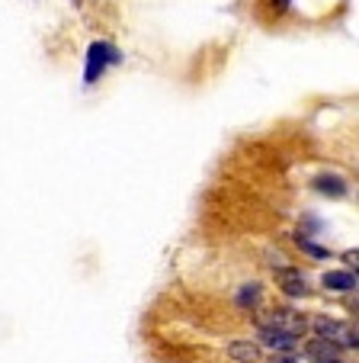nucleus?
<instances>
[{
	"mask_svg": "<svg viewBox=\"0 0 359 363\" xmlns=\"http://www.w3.org/2000/svg\"><path fill=\"white\" fill-rule=\"evenodd\" d=\"M312 328L321 341L334 344V347H356V331H353L350 325L337 322V318L318 315V318H312Z\"/></svg>",
	"mask_w": 359,
	"mask_h": 363,
	"instance_id": "1",
	"label": "nucleus"
},
{
	"mask_svg": "<svg viewBox=\"0 0 359 363\" xmlns=\"http://www.w3.org/2000/svg\"><path fill=\"white\" fill-rule=\"evenodd\" d=\"M305 318L298 315V312H292V308H276L270 315V325L266 328H276V331H285V335H292V337H298L302 331H305Z\"/></svg>",
	"mask_w": 359,
	"mask_h": 363,
	"instance_id": "2",
	"label": "nucleus"
},
{
	"mask_svg": "<svg viewBox=\"0 0 359 363\" xmlns=\"http://www.w3.org/2000/svg\"><path fill=\"white\" fill-rule=\"evenodd\" d=\"M115 52L106 45V42H96L93 48H90V55H87V81H93V77L103 74V68H106V62H115Z\"/></svg>",
	"mask_w": 359,
	"mask_h": 363,
	"instance_id": "3",
	"label": "nucleus"
},
{
	"mask_svg": "<svg viewBox=\"0 0 359 363\" xmlns=\"http://www.w3.org/2000/svg\"><path fill=\"white\" fill-rule=\"evenodd\" d=\"M260 341L266 344V347H273V350H295V341L298 337H292V335H285V331H276V328H260Z\"/></svg>",
	"mask_w": 359,
	"mask_h": 363,
	"instance_id": "4",
	"label": "nucleus"
},
{
	"mask_svg": "<svg viewBox=\"0 0 359 363\" xmlns=\"http://www.w3.org/2000/svg\"><path fill=\"white\" fill-rule=\"evenodd\" d=\"M228 357L237 363H257L260 360V344L253 341H231L228 344Z\"/></svg>",
	"mask_w": 359,
	"mask_h": 363,
	"instance_id": "5",
	"label": "nucleus"
},
{
	"mask_svg": "<svg viewBox=\"0 0 359 363\" xmlns=\"http://www.w3.org/2000/svg\"><path fill=\"white\" fill-rule=\"evenodd\" d=\"M279 286H283V293L295 296V299L308 293V283H305V277L298 274V270H283V274H279Z\"/></svg>",
	"mask_w": 359,
	"mask_h": 363,
	"instance_id": "6",
	"label": "nucleus"
},
{
	"mask_svg": "<svg viewBox=\"0 0 359 363\" xmlns=\"http://www.w3.org/2000/svg\"><path fill=\"white\" fill-rule=\"evenodd\" d=\"M324 286L327 289H356V274H346V270H334V274H324Z\"/></svg>",
	"mask_w": 359,
	"mask_h": 363,
	"instance_id": "7",
	"label": "nucleus"
},
{
	"mask_svg": "<svg viewBox=\"0 0 359 363\" xmlns=\"http://www.w3.org/2000/svg\"><path fill=\"white\" fill-rule=\"evenodd\" d=\"M314 190H321V193H331V196H343L346 193V184L340 177H331V174H321V177H314Z\"/></svg>",
	"mask_w": 359,
	"mask_h": 363,
	"instance_id": "8",
	"label": "nucleus"
},
{
	"mask_svg": "<svg viewBox=\"0 0 359 363\" xmlns=\"http://www.w3.org/2000/svg\"><path fill=\"white\" fill-rule=\"evenodd\" d=\"M308 354H312L318 363H324V360H337V347H334V344H327V341H321V337L312 344V347H308Z\"/></svg>",
	"mask_w": 359,
	"mask_h": 363,
	"instance_id": "9",
	"label": "nucleus"
},
{
	"mask_svg": "<svg viewBox=\"0 0 359 363\" xmlns=\"http://www.w3.org/2000/svg\"><path fill=\"white\" fill-rule=\"evenodd\" d=\"M257 302H260V286H257V283H251V286H244L241 293H237V306L253 308Z\"/></svg>",
	"mask_w": 359,
	"mask_h": 363,
	"instance_id": "10",
	"label": "nucleus"
},
{
	"mask_svg": "<svg viewBox=\"0 0 359 363\" xmlns=\"http://www.w3.org/2000/svg\"><path fill=\"white\" fill-rule=\"evenodd\" d=\"M298 245L305 247V251H308V254H312V257H327V254H331V251H324V247L312 245V241H308V238H298Z\"/></svg>",
	"mask_w": 359,
	"mask_h": 363,
	"instance_id": "11",
	"label": "nucleus"
},
{
	"mask_svg": "<svg viewBox=\"0 0 359 363\" xmlns=\"http://www.w3.org/2000/svg\"><path fill=\"white\" fill-rule=\"evenodd\" d=\"M324 363H340V360H324Z\"/></svg>",
	"mask_w": 359,
	"mask_h": 363,
	"instance_id": "12",
	"label": "nucleus"
},
{
	"mask_svg": "<svg viewBox=\"0 0 359 363\" xmlns=\"http://www.w3.org/2000/svg\"><path fill=\"white\" fill-rule=\"evenodd\" d=\"M285 363H289V360H285Z\"/></svg>",
	"mask_w": 359,
	"mask_h": 363,
	"instance_id": "13",
	"label": "nucleus"
}]
</instances>
